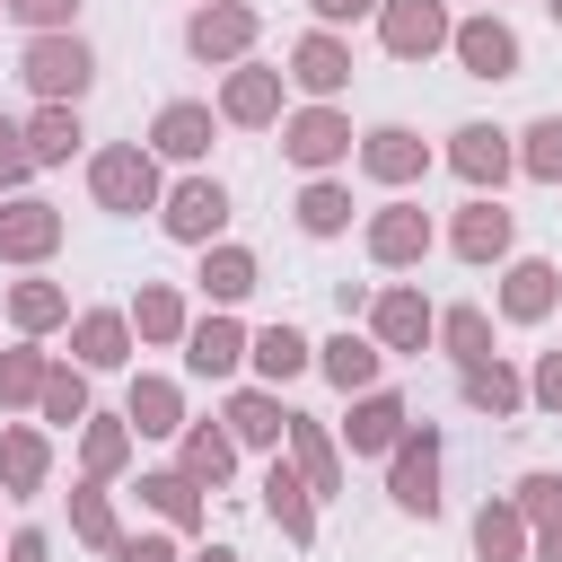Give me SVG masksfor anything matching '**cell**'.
Wrapping results in <instances>:
<instances>
[{"label":"cell","mask_w":562,"mask_h":562,"mask_svg":"<svg viewBox=\"0 0 562 562\" xmlns=\"http://www.w3.org/2000/svg\"><path fill=\"white\" fill-rule=\"evenodd\" d=\"M18 79L35 88V105H79V97L97 88V53H88L79 26H61V35H26Z\"/></svg>","instance_id":"6da1fadb"},{"label":"cell","mask_w":562,"mask_h":562,"mask_svg":"<svg viewBox=\"0 0 562 562\" xmlns=\"http://www.w3.org/2000/svg\"><path fill=\"white\" fill-rule=\"evenodd\" d=\"M88 193H97V211H114V220H140V211H158L167 176H158L149 140H105V149L88 158Z\"/></svg>","instance_id":"7a4b0ae2"},{"label":"cell","mask_w":562,"mask_h":562,"mask_svg":"<svg viewBox=\"0 0 562 562\" xmlns=\"http://www.w3.org/2000/svg\"><path fill=\"white\" fill-rule=\"evenodd\" d=\"M369 342L386 351V360H413V351H430V334H439V307L422 299V281H386V290H369Z\"/></svg>","instance_id":"3957f363"},{"label":"cell","mask_w":562,"mask_h":562,"mask_svg":"<svg viewBox=\"0 0 562 562\" xmlns=\"http://www.w3.org/2000/svg\"><path fill=\"white\" fill-rule=\"evenodd\" d=\"M351 140H360V132H351V114H342V105H316V97H307V105H290V114H281V158H290V167H307V176H334V167L351 158Z\"/></svg>","instance_id":"277c9868"},{"label":"cell","mask_w":562,"mask_h":562,"mask_svg":"<svg viewBox=\"0 0 562 562\" xmlns=\"http://www.w3.org/2000/svg\"><path fill=\"white\" fill-rule=\"evenodd\" d=\"M386 501L404 518H439V430L404 422V439L386 448Z\"/></svg>","instance_id":"5b68a950"},{"label":"cell","mask_w":562,"mask_h":562,"mask_svg":"<svg viewBox=\"0 0 562 562\" xmlns=\"http://www.w3.org/2000/svg\"><path fill=\"white\" fill-rule=\"evenodd\" d=\"M448 53H457V70L465 79H518V61H527V44H518V26L501 18V9H474V18H457L448 26Z\"/></svg>","instance_id":"8992f818"},{"label":"cell","mask_w":562,"mask_h":562,"mask_svg":"<svg viewBox=\"0 0 562 562\" xmlns=\"http://www.w3.org/2000/svg\"><path fill=\"white\" fill-rule=\"evenodd\" d=\"M255 35H263V18H255L246 0H202V9L184 18V53H193V61H211V70L246 61V53H255Z\"/></svg>","instance_id":"52a82bcc"},{"label":"cell","mask_w":562,"mask_h":562,"mask_svg":"<svg viewBox=\"0 0 562 562\" xmlns=\"http://www.w3.org/2000/svg\"><path fill=\"white\" fill-rule=\"evenodd\" d=\"M158 228H167L176 246H211V237L228 228V184H220V176H176V184L158 193Z\"/></svg>","instance_id":"ba28073f"},{"label":"cell","mask_w":562,"mask_h":562,"mask_svg":"<svg viewBox=\"0 0 562 562\" xmlns=\"http://www.w3.org/2000/svg\"><path fill=\"white\" fill-rule=\"evenodd\" d=\"M360 246H369V263H378V272H413V263L439 246V228H430V211H422V202H378V211H369V228H360Z\"/></svg>","instance_id":"9c48e42d"},{"label":"cell","mask_w":562,"mask_h":562,"mask_svg":"<svg viewBox=\"0 0 562 562\" xmlns=\"http://www.w3.org/2000/svg\"><path fill=\"white\" fill-rule=\"evenodd\" d=\"M61 211L44 202V193H9L0 202V263H18V272H35V263H53L61 255Z\"/></svg>","instance_id":"30bf717a"},{"label":"cell","mask_w":562,"mask_h":562,"mask_svg":"<svg viewBox=\"0 0 562 562\" xmlns=\"http://www.w3.org/2000/svg\"><path fill=\"white\" fill-rule=\"evenodd\" d=\"M281 88H290V79H281L272 61H255V53L228 61V79H220V123H237V132H272V123H281Z\"/></svg>","instance_id":"8fae6325"},{"label":"cell","mask_w":562,"mask_h":562,"mask_svg":"<svg viewBox=\"0 0 562 562\" xmlns=\"http://www.w3.org/2000/svg\"><path fill=\"white\" fill-rule=\"evenodd\" d=\"M211 140H220V105H202V97H167V105L149 114V158L202 167V158H211Z\"/></svg>","instance_id":"7c38bea8"},{"label":"cell","mask_w":562,"mask_h":562,"mask_svg":"<svg viewBox=\"0 0 562 562\" xmlns=\"http://www.w3.org/2000/svg\"><path fill=\"white\" fill-rule=\"evenodd\" d=\"M351 158H360V176H369V184H395V193L430 176V140H422L413 123H378V132H360V140H351Z\"/></svg>","instance_id":"4fadbf2b"},{"label":"cell","mask_w":562,"mask_h":562,"mask_svg":"<svg viewBox=\"0 0 562 562\" xmlns=\"http://www.w3.org/2000/svg\"><path fill=\"white\" fill-rule=\"evenodd\" d=\"M509 246H518V211H509L501 193H474V202L448 220V255H457V263H509Z\"/></svg>","instance_id":"5bb4252c"},{"label":"cell","mask_w":562,"mask_h":562,"mask_svg":"<svg viewBox=\"0 0 562 562\" xmlns=\"http://www.w3.org/2000/svg\"><path fill=\"white\" fill-rule=\"evenodd\" d=\"M448 0H378V44L395 53V61H430V53H448Z\"/></svg>","instance_id":"9a60e30c"},{"label":"cell","mask_w":562,"mask_h":562,"mask_svg":"<svg viewBox=\"0 0 562 562\" xmlns=\"http://www.w3.org/2000/svg\"><path fill=\"white\" fill-rule=\"evenodd\" d=\"M448 167H457L474 193H501V184L518 176V140H509L501 123H457V132H448Z\"/></svg>","instance_id":"2e32d148"},{"label":"cell","mask_w":562,"mask_h":562,"mask_svg":"<svg viewBox=\"0 0 562 562\" xmlns=\"http://www.w3.org/2000/svg\"><path fill=\"white\" fill-rule=\"evenodd\" d=\"M290 88H307L316 105H334L342 88H351V44L334 35V26H307L299 44H290V70H281Z\"/></svg>","instance_id":"e0dca14e"},{"label":"cell","mask_w":562,"mask_h":562,"mask_svg":"<svg viewBox=\"0 0 562 562\" xmlns=\"http://www.w3.org/2000/svg\"><path fill=\"white\" fill-rule=\"evenodd\" d=\"M255 492H263V518L281 527V544H299V553H307V544H316V492H307V474H299V465H281V448H272V465H263V483H255Z\"/></svg>","instance_id":"ac0fdd59"},{"label":"cell","mask_w":562,"mask_h":562,"mask_svg":"<svg viewBox=\"0 0 562 562\" xmlns=\"http://www.w3.org/2000/svg\"><path fill=\"white\" fill-rule=\"evenodd\" d=\"M404 422H413V404H404V395H395V386L378 378L369 395H351V422H342V448H351V457H386V448L404 439Z\"/></svg>","instance_id":"d6986e66"},{"label":"cell","mask_w":562,"mask_h":562,"mask_svg":"<svg viewBox=\"0 0 562 562\" xmlns=\"http://www.w3.org/2000/svg\"><path fill=\"white\" fill-rule=\"evenodd\" d=\"M193 281H202V299H211V307H246V299L263 290V263H255V246H237V237H211Z\"/></svg>","instance_id":"ffe728a7"},{"label":"cell","mask_w":562,"mask_h":562,"mask_svg":"<svg viewBox=\"0 0 562 562\" xmlns=\"http://www.w3.org/2000/svg\"><path fill=\"white\" fill-rule=\"evenodd\" d=\"M562 307V272L544 263V255H509V272H501V316L509 325H544Z\"/></svg>","instance_id":"44dd1931"},{"label":"cell","mask_w":562,"mask_h":562,"mask_svg":"<svg viewBox=\"0 0 562 562\" xmlns=\"http://www.w3.org/2000/svg\"><path fill=\"white\" fill-rule=\"evenodd\" d=\"M176 351H184V369H193V378H237V369H246V325H237L228 307H211L202 325H184V342H176Z\"/></svg>","instance_id":"7402d4cb"},{"label":"cell","mask_w":562,"mask_h":562,"mask_svg":"<svg viewBox=\"0 0 562 562\" xmlns=\"http://www.w3.org/2000/svg\"><path fill=\"white\" fill-rule=\"evenodd\" d=\"M281 448H290V465L307 474V492H316V501H334V492H342V439H334L316 413H290Z\"/></svg>","instance_id":"603a6c76"},{"label":"cell","mask_w":562,"mask_h":562,"mask_svg":"<svg viewBox=\"0 0 562 562\" xmlns=\"http://www.w3.org/2000/svg\"><path fill=\"white\" fill-rule=\"evenodd\" d=\"M44 483H53V439H44L35 422H9V430H0V492H9V501H35Z\"/></svg>","instance_id":"cb8c5ba5"},{"label":"cell","mask_w":562,"mask_h":562,"mask_svg":"<svg viewBox=\"0 0 562 562\" xmlns=\"http://www.w3.org/2000/svg\"><path fill=\"white\" fill-rule=\"evenodd\" d=\"M70 360L79 369H123L132 360V316L123 307H79L70 316Z\"/></svg>","instance_id":"d4e9b609"},{"label":"cell","mask_w":562,"mask_h":562,"mask_svg":"<svg viewBox=\"0 0 562 562\" xmlns=\"http://www.w3.org/2000/svg\"><path fill=\"white\" fill-rule=\"evenodd\" d=\"M123 422H132V439H176L184 430V386L158 378V369H140L132 395H123Z\"/></svg>","instance_id":"484cf974"},{"label":"cell","mask_w":562,"mask_h":562,"mask_svg":"<svg viewBox=\"0 0 562 562\" xmlns=\"http://www.w3.org/2000/svg\"><path fill=\"white\" fill-rule=\"evenodd\" d=\"M220 430H228L237 448H281V430H290L281 386H237V395H228V413H220Z\"/></svg>","instance_id":"4316f807"},{"label":"cell","mask_w":562,"mask_h":562,"mask_svg":"<svg viewBox=\"0 0 562 562\" xmlns=\"http://www.w3.org/2000/svg\"><path fill=\"white\" fill-rule=\"evenodd\" d=\"M123 316H132V342H149V351H176V342H184V325H193L176 281H140V299H132Z\"/></svg>","instance_id":"83f0119b"},{"label":"cell","mask_w":562,"mask_h":562,"mask_svg":"<svg viewBox=\"0 0 562 562\" xmlns=\"http://www.w3.org/2000/svg\"><path fill=\"white\" fill-rule=\"evenodd\" d=\"M246 360H255V386H290L299 369H316V342L281 316V325H263V334H246Z\"/></svg>","instance_id":"f1b7e54d"},{"label":"cell","mask_w":562,"mask_h":562,"mask_svg":"<svg viewBox=\"0 0 562 562\" xmlns=\"http://www.w3.org/2000/svg\"><path fill=\"white\" fill-rule=\"evenodd\" d=\"M316 369H325V378H334L342 395H369V386L386 378V351H378V342H369L360 325H342L334 342H316Z\"/></svg>","instance_id":"f546056e"},{"label":"cell","mask_w":562,"mask_h":562,"mask_svg":"<svg viewBox=\"0 0 562 562\" xmlns=\"http://www.w3.org/2000/svg\"><path fill=\"white\" fill-rule=\"evenodd\" d=\"M457 395L474 404V413H492V422H518L527 413V378L492 351V360H474V369H457Z\"/></svg>","instance_id":"4dcf8cb0"},{"label":"cell","mask_w":562,"mask_h":562,"mask_svg":"<svg viewBox=\"0 0 562 562\" xmlns=\"http://www.w3.org/2000/svg\"><path fill=\"white\" fill-rule=\"evenodd\" d=\"M0 307H9V325H18V334H35V342H44L53 325H70V290H61V281H44V272L9 281V290H0Z\"/></svg>","instance_id":"1f68e13d"},{"label":"cell","mask_w":562,"mask_h":562,"mask_svg":"<svg viewBox=\"0 0 562 562\" xmlns=\"http://www.w3.org/2000/svg\"><path fill=\"white\" fill-rule=\"evenodd\" d=\"M176 465H184L202 492H220V483L237 474V439H228L220 422H184V430H176Z\"/></svg>","instance_id":"d6a6232c"},{"label":"cell","mask_w":562,"mask_h":562,"mask_svg":"<svg viewBox=\"0 0 562 562\" xmlns=\"http://www.w3.org/2000/svg\"><path fill=\"white\" fill-rule=\"evenodd\" d=\"M123 465H132V422L123 413H88L79 422V474L88 483H114Z\"/></svg>","instance_id":"836d02e7"},{"label":"cell","mask_w":562,"mask_h":562,"mask_svg":"<svg viewBox=\"0 0 562 562\" xmlns=\"http://www.w3.org/2000/svg\"><path fill=\"white\" fill-rule=\"evenodd\" d=\"M527 536H536V527H527V509H518L509 492L474 509V562H527Z\"/></svg>","instance_id":"e575fe53"},{"label":"cell","mask_w":562,"mask_h":562,"mask_svg":"<svg viewBox=\"0 0 562 562\" xmlns=\"http://www.w3.org/2000/svg\"><path fill=\"white\" fill-rule=\"evenodd\" d=\"M140 501H149V509H158V527H176V536H193V527H202V483H193L184 465L140 474Z\"/></svg>","instance_id":"d590c367"},{"label":"cell","mask_w":562,"mask_h":562,"mask_svg":"<svg viewBox=\"0 0 562 562\" xmlns=\"http://www.w3.org/2000/svg\"><path fill=\"white\" fill-rule=\"evenodd\" d=\"M79 140H88V132H79V105H35V114H26V158H35V167H70Z\"/></svg>","instance_id":"8d00e7d4"},{"label":"cell","mask_w":562,"mask_h":562,"mask_svg":"<svg viewBox=\"0 0 562 562\" xmlns=\"http://www.w3.org/2000/svg\"><path fill=\"white\" fill-rule=\"evenodd\" d=\"M290 220H299V237H342V228H351V184L307 176V184H299V202H290Z\"/></svg>","instance_id":"74e56055"},{"label":"cell","mask_w":562,"mask_h":562,"mask_svg":"<svg viewBox=\"0 0 562 562\" xmlns=\"http://www.w3.org/2000/svg\"><path fill=\"white\" fill-rule=\"evenodd\" d=\"M97 404H88V369L79 360H53L44 369V395H35V422H53V430H79Z\"/></svg>","instance_id":"f35d334b"},{"label":"cell","mask_w":562,"mask_h":562,"mask_svg":"<svg viewBox=\"0 0 562 562\" xmlns=\"http://www.w3.org/2000/svg\"><path fill=\"white\" fill-rule=\"evenodd\" d=\"M70 536H79L88 553H114V544H123V518H114V492H105V483H88V474L70 483Z\"/></svg>","instance_id":"ab89813d"},{"label":"cell","mask_w":562,"mask_h":562,"mask_svg":"<svg viewBox=\"0 0 562 562\" xmlns=\"http://www.w3.org/2000/svg\"><path fill=\"white\" fill-rule=\"evenodd\" d=\"M44 369H53V351H44L35 334H18V342L0 351V413H26V404L44 395Z\"/></svg>","instance_id":"60d3db41"},{"label":"cell","mask_w":562,"mask_h":562,"mask_svg":"<svg viewBox=\"0 0 562 562\" xmlns=\"http://www.w3.org/2000/svg\"><path fill=\"white\" fill-rule=\"evenodd\" d=\"M430 342H439L457 369H474V360H492V316H483L474 299H465V307H439V334H430Z\"/></svg>","instance_id":"b9f144b4"},{"label":"cell","mask_w":562,"mask_h":562,"mask_svg":"<svg viewBox=\"0 0 562 562\" xmlns=\"http://www.w3.org/2000/svg\"><path fill=\"white\" fill-rule=\"evenodd\" d=\"M518 140V176H536V184H562V114H536L527 132H509Z\"/></svg>","instance_id":"7bdbcfd3"},{"label":"cell","mask_w":562,"mask_h":562,"mask_svg":"<svg viewBox=\"0 0 562 562\" xmlns=\"http://www.w3.org/2000/svg\"><path fill=\"white\" fill-rule=\"evenodd\" d=\"M509 501L527 509V527H536V518H562V474H544V465H536V474H518V483H509Z\"/></svg>","instance_id":"ee69618b"},{"label":"cell","mask_w":562,"mask_h":562,"mask_svg":"<svg viewBox=\"0 0 562 562\" xmlns=\"http://www.w3.org/2000/svg\"><path fill=\"white\" fill-rule=\"evenodd\" d=\"M0 18H18L26 35H61L79 18V0H0Z\"/></svg>","instance_id":"f6af8a7d"},{"label":"cell","mask_w":562,"mask_h":562,"mask_svg":"<svg viewBox=\"0 0 562 562\" xmlns=\"http://www.w3.org/2000/svg\"><path fill=\"white\" fill-rule=\"evenodd\" d=\"M26 176H35V158H26V123L0 114V193H26Z\"/></svg>","instance_id":"bcb514c9"},{"label":"cell","mask_w":562,"mask_h":562,"mask_svg":"<svg viewBox=\"0 0 562 562\" xmlns=\"http://www.w3.org/2000/svg\"><path fill=\"white\" fill-rule=\"evenodd\" d=\"M527 404L562 422V351H536V369H527Z\"/></svg>","instance_id":"7dc6e473"},{"label":"cell","mask_w":562,"mask_h":562,"mask_svg":"<svg viewBox=\"0 0 562 562\" xmlns=\"http://www.w3.org/2000/svg\"><path fill=\"white\" fill-rule=\"evenodd\" d=\"M114 562H184V553H176V527H149V536H123Z\"/></svg>","instance_id":"c3c4849f"},{"label":"cell","mask_w":562,"mask_h":562,"mask_svg":"<svg viewBox=\"0 0 562 562\" xmlns=\"http://www.w3.org/2000/svg\"><path fill=\"white\" fill-rule=\"evenodd\" d=\"M307 18L342 35V26H360V18H378V0H307Z\"/></svg>","instance_id":"681fc988"},{"label":"cell","mask_w":562,"mask_h":562,"mask_svg":"<svg viewBox=\"0 0 562 562\" xmlns=\"http://www.w3.org/2000/svg\"><path fill=\"white\" fill-rule=\"evenodd\" d=\"M0 562H53V536H44V527H18V536H9V553H0Z\"/></svg>","instance_id":"f907efd6"},{"label":"cell","mask_w":562,"mask_h":562,"mask_svg":"<svg viewBox=\"0 0 562 562\" xmlns=\"http://www.w3.org/2000/svg\"><path fill=\"white\" fill-rule=\"evenodd\" d=\"M527 562H562V518H536V536H527Z\"/></svg>","instance_id":"816d5d0a"},{"label":"cell","mask_w":562,"mask_h":562,"mask_svg":"<svg viewBox=\"0 0 562 562\" xmlns=\"http://www.w3.org/2000/svg\"><path fill=\"white\" fill-rule=\"evenodd\" d=\"M184 562H237V553H228V544H202V553H184Z\"/></svg>","instance_id":"f5cc1de1"},{"label":"cell","mask_w":562,"mask_h":562,"mask_svg":"<svg viewBox=\"0 0 562 562\" xmlns=\"http://www.w3.org/2000/svg\"><path fill=\"white\" fill-rule=\"evenodd\" d=\"M544 9H553V26H562V0H544Z\"/></svg>","instance_id":"db71d44e"}]
</instances>
